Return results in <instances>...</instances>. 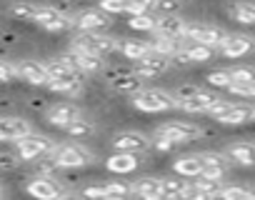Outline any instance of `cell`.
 <instances>
[{
    "instance_id": "6da1fadb",
    "label": "cell",
    "mask_w": 255,
    "mask_h": 200,
    "mask_svg": "<svg viewBox=\"0 0 255 200\" xmlns=\"http://www.w3.org/2000/svg\"><path fill=\"white\" fill-rule=\"evenodd\" d=\"M133 105L143 113H163V110H175L178 98L175 93L160 90V88H145L133 93Z\"/></svg>"
},
{
    "instance_id": "7a4b0ae2",
    "label": "cell",
    "mask_w": 255,
    "mask_h": 200,
    "mask_svg": "<svg viewBox=\"0 0 255 200\" xmlns=\"http://www.w3.org/2000/svg\"><path fill=\"white\" fill-rule=\"evenodd\" d=\"M208 115H213L218 123L225 125H245L248 120L255 118V105L250 103H228V100H218V103L208 110Z\"/></svg>"
},
{
    "instance_id": "3957f363",
    "label": "cell",
    "mask_w": 255,
    "mask_h": 200,
    "mask_svg": "<svg viewBox=\"0 0 255 200\" xmlns=\"http://www.w3.org/2000/svg\"><path fill=\"white\" fill-rule=\"evenodd\" d=\"M53 160L58 163V168H85L93 163V153L85 150L83 145L78 143H63V145H55V150L50 153Z\"/></svg>"
},
{
    "instance_id": "277c9868",
    "label": "cell",
    "mask_w": 255,
    "mask_h": 200,
    "mask_svg": "<svg viewBox=\"0 0 255 200\" xmlns=\"http://www.w3.org/2000/svg\"><path fill=\"white\" fill-rule=\"evenodd\" d=\"M73 45H80V48H85L90 53H98L103 58L120 50L118 38H110V35H103V33H88V30H78L75 38H73Z\"/></svg>"
},
{
    "instance_id": "5b68a950",
    "label": "cell",
    "mask_w": 255,
    "mask_h": 200,
    "mask_svg": "<svg viewBox=\"0 0 255 200\" xmlns=\"http://www.w3.org/2000/svg\"><path fill=\"white\" fill-rule=\"evenodd\" d=\"M15 148H18V155L20 160H35V158H43L48 153L55 150V143L45 135H35V133H28L23 135L20 140H15Z\"/></svg>"
},
{
    "instance_id": "8992f818",
    "label": "cell",
    "mask_w": 255,
    "mask_h": 200,
    "mask_svg": "<svg viewBox=\"0 0 255 200\" xmlns=\"http://www.w3.org/2000/svg\"><path fill=\"white\" fill-rule=\"evenodd\" d=\"M225 38H228L225 30H220V28H215V25H203V23H198V25H190V23H188V30H185V40L203 43V45H210V48H215V50L223 45Z\"/></svg>"
},
{
    "instance_id": "52a82bcc",
    "label": "cell",
    "mask_w": 255,
    "mask_h": 200,
    "mask_svg": "<svg viewBox=\"0 0 255 200\" xmlns=\"http://www.w3.org/2000/svg\"><path fill=\"white\" fill-rule=\"evenodd\" d=\"M218 93H213V90H198L195 95H190V98H185V100H178V110H183V113H190V115H195V113H208L215 103H218Z\"/></svg>"
},
{
    "instance_id": "ba28073f",
    "label": "cell",
    "mask_w": 255,
    "mask_h": 200,
    "mask_svg": "<svg viewBox=\"0 0 255 200\" xmlns=\"http://www.w3.org/2000/svg\"><path fill=\"white\" fill-rule=\"evenodd\" d=\"M25 190H28L33 198H40V200H53V198L65 195V188H63L58 180H53L50 175H40V178L30 180V183L25 185Z\"/></svg>"
},
{
    "instance_id": "9c48e42d",
    "label": "cell",
    "mask_w": 255,
    "mask_h": 200,
    "mask_svg": "<svg viewBox=\"0 0 255 200\" xmlns=\"http://www.w3.org/2000/svg\"><path fill=\"white\" fill-rule=\"evenodd\" d=\"M33 23H38L40 28H45L50 33H60V30L73 28V20L68 15L58 13L55 8H40V5H38V13H35V20Z\"/></svg>"
},
{
    "instance_id": "30bf717a",
    "label": "cell",
    "mask_w": 255,
    "mask_h": 200,
    "mask_svg": "<svg viewBox=\"0 0 255 200\" xmlns=\"http://www.w3.org/2000/svg\"><path fill=\"white\" fill-rule=\"evenodd\" d=\"M65 58L73 60L80 73H98V70H103V55L90 53V50H85L80 45H70V53Z\"/></svg>"
},
{
    "instance_id": "8fae6325",
    "label": "cell",
    "mask_w": 255,
    "mask_h": 200,
    "mask_svg": "<svg viewBox=\"0 0 255 200\" xmlns=\"http://www.w3.org/2000/svg\"><path fill=\"white\" fill-rule=\"evenodd\" d=\"M158 133H163V135L173 138L178 145H183V143H190V140H195V138L200 135V128H198L195 123L173 120V123H165V125H160V128H158Z\"/></svg>"
},
{
    "instance_id": "7c38bea8",
    "label": "cell",
    "mask_w": 255,
    "mask_h": 200,
    "mask_svg": "<svg viewBox=\"0 0 255 200\" xmlns=\"http://www.w3.org/2000/svg\"><path fill=\"white\" fill-rule=\"evenodd\" d=\"M218 50L225 58H243V55H248V53L255 50V38L243 35V33H235V35H228Z\"/></svg>"
},
{
    "instance_id": "4fadbf2b",
    "label": "cell",
    "mask_w": 255,
    "mask_h": 200,
    "mask_svg": "<svg viewBox=\"0 0 255 200\" xmlns=\"http://www.w3.org/2000/svg\"><path fill=\"white\" fill-rule=\"evenodd\" d=\"M108 25H110V13L105 10H85L73 20V28L88 30V33H103Z\"/></svg>"
},
{
    "instance_id": "5bb4252c",
    "label": "cell",
    "mask_w": 255,
    "mask_h": 200,
    "mask_svg": "<svg viewBox=\"0 0 255 200\" xmlns=\"http://www.w3.org/2000/svg\"><path fill=\"white\" fill-rule=\"evenodd\" d=\"M170 58L168 55H160V53H150L148 58H143V60H138L135 63V73L140 75V78H155V75H163V73H168L170 70Z\"/></svg>"
},
{
    "instance_id": "9a60e30c",
    "label": "cell",
    "mask_w": 255,
    "mask_h": 200,
    "mask_svg": "<svg viewBox=\"0 0 255 200\" xmlns=\"http://www.w3.org/2000/svg\"><path fill=\"white\" fill-rule=\"evenodd\" d=\"M18 78L30 83V85H48L50 83V73L48 65L38 63V60H23L18 63Z\"/></svg>"
},
{
    "instance_id": "2e32d148",
    "label": "cell",
    "mask_w": 255,
    "mask_h": 200,
    "mask_svg": "<svg viewBox=\"0 0 255 200\" xmlns=\"http://www.w3.org/2000/svg\"><path fill=\"white\" fill-rule=\"evenodd\" d=\"M113 148L115 150H128V153H145L150 148V140L143 135V133H135V130H125V133H118L113 138Z\"/></svg>"
},
{
    "instance_id": "e0dca14e",
    "label": "cell",
    "mask_w": 255,
    "mask_h": 200,
    "mask_svg": "<svg viewBox=\"0 0 255 200\" xmlns=\"http://www.w3.org/2000/svg\"><path fill=\"white\" fill-rule=\"evenodd\" d=\"M138 153H128V150H115V155H110L105 160V168L110 173H118V175H128L138 168Z\"/></svg>"
},
{
    "instance_id": "ac0fdd59",
    "label": "cell",
    "mask_w": 255,
    "mask_h": 200,
    "mask_svg": "<svg viewBox=\"0 0 255 200\" xmlns=\"http://www.w3.org/2000/svg\"><path fill=\"white\" fill-rule=\"evenodd\" d=\"M75 118H80V110H78L75 103H58V105H53V108L48 110V123L55 125V128H63V130H65Z\"/></svg>"
},
{
    "instance_id": "d6986e66",
    "label": "cell",
    "mask_w": 255,
    "mask_h": 200,
    "mask_svg": "<svg viewBox=\"0 0 255 200\" xmlns=\"http://www.w3.org/2000/svg\"><path fill=\"white\" fill-rule=\"evenodd\" d=\"M108 80H110V88L120 90V93H138V90H143V78L135 70L133 73H125V70L110 73Z\"/></svg>"
},
{
    "instance_id": "ffe728a7",
    "label": "cell",
    "mask_w": 255,
    "mask_h": 200,
    "mask_svg": "<svg viewBox=\"0 0 255 200\" xmlns=\"http://www.w3.org/2000/svg\"><path fill=\"white\" fill-rule=\"evenodd\" d=\"M33 133L30 123L23 118H0V140H20L23 135Z\"/></svg>"
},
{
    "instance_id": "44dd1931",
    "label": "cell",
    "mask_w": 255,
    "mask_h": 200,
    "mask_svg": "<svg viewBox=\"0 0 255 200\" xmlns=\"http://www.w3.org/2000/svg\"><path fill=\"white\" fill-rule=\"evenodd\" d=\"M225 155L230 158V163H238L243 168H253L255 165V143H248V140L233 143Z\"/></svg>"
},
{
    "instance_id": "7402d4cb",
    "label": "cell",
    "mask_w": 255,
    "mask_h": 200,
    "mask_svg": "<svg viewBox=\"0 0 255 200\" xmlns=\"http://www.w3.org/2000/svg\"><path fill=\"white\" fill-rule=\"evenodd\" d=\"M185 30H188V23L173 13H165L158 18V25H155V33L160 35H170V38H185Z\"/></svg>"
},
{
    "instance_id": "603a6c76",
    "label": "cell",
    "mask_w": 255,
    "mask_h": 200,
    "mask_svg": "<svg viewBox=\"0 0 255 200\" xmlns=\"http://www.w3.org/2000/svg\"><path fill=\"white\" fill-rule=\"evenodd\" d=\"M48 73H50V78H55V80H80V70H78L75 63L68 60L65 55L58 58V60H50V63H48Z\"/></svg>"
},
{
    "instance_id": "cb8c5ba5",
    "label": "cell",
    "mask_w": 255,
    "mask_h": 200,
    "mask_svg": "<svg viewBox=\"0 0 255 200\" xmlns=\"http://www.w3.org/2000/svg\"><path fill=\"white\" fill-rule=\"evenodd\" d=\"M205 163H203V155H185V158H178L173 163V170L183 178H198L203 173Z\"/></svg>"
},
{
    "instance_id": "d4e9b609",
    "label": "cell",
    "mask_w": 255,
    "mask_h": 200,
    "mask_svg": "<svg viewBox=\"0 0 255 200\" xmlns=\"http://www.w3.org/2000/svg\"><path fill=\"white\" fill-rule=\"evenodd\" d=\"M120 53L128 58V60H143V58H148L150 53H155L153 50V43H148V40H123L120 43Z\"/></svg>"
},
{
    "instance_id": "484cf974",
    "label": "cell",
    "mask_w": 255,
    "mask_h": 200,
    "mask_svg": "<svg viewBox=\"0 0 255 200\" xmlns=\"http://www.w3.org/2000/svg\"><path fill=\"white\" fill-rule=\"evenodd\" d=\"M133 193L148 200H158L163 198V180L160 178H143L138 183H133Z\"/></svg>"
},
{
    "instance_id": "4316f807",
    "label": "cell",
    "mask_w": 255,
    "mask_h": 200,
    "mask_svg": "<svg viewBox=\"0 0 255 200\" xmlns=\"http://www.w3.org/2000/svg\"><path fill=\"white\" fill-rule=\"evenodd\" d=\"M180 40H185V38H170V35H160V33H158V35L153 38V50L160 53V55H168V58H170L175 50L183 48Z\"/></svg>"
},
{
    "instance_id": "83f0119b",
    "label": "cell",
    "mask_w": 255,
    "mask_h": 200,
    "mask_svg": "<svg viewBox=\"0 0 255 200\" xmlns=\"http://www.w3.org/2000/svg\"><path fill=\"white\" fill-rule=\"evenodd\" d=\"M163 180V198H183L188 193V180H183V175L178 178H160Z\"/></svg>"
},
{
    "instance_id": "f1b7e54d",
    "label": "cell",
    "mask_w": 255,
    "mask_h": 200,
    "mask_svg": "<svg viewBox=\"0 0 255 200\" xmlns=\"http://www.w3.org/2000/svg\"><path fill=\"white\" fill-rule=\"evenodd\" d=\"M230 15H233L238 23L255 25V3H248V0H243V3H235V5L230 8Z\"/></svg>"
},
{
    "instance_id": "f546056e",
    "label": "cell",
    "mask_w": 255,
    "mask_h": 200,
    "mask_svg": "<svg viewBox=\"0 0 255 200\" xmlns=\"http://www.w3.org/2000/svg\"><path fill=\"white\" fill-rule=\"evenodd\" d=\"M183 48L188 50V55L193 58V63H208V60H213V55H215V48L203 45V43H193V40H188Z\"/></svg>"
},
{
    "instance_id": "4dcf8cb0",
    "label": "cell",
    "mask_w": 255,
    "mask_h": 200,
    "mask_svg": "<svg viewBox=\"0 0 255 200\" xmlns=\"http://www.w3.org/2000/svg\"><path fill=\"white\" fill-rule=\"evenodd\" d=\"M65 133L70 135V138H88V135H93L95 133V125L90 123V120H85V118H75L68 128H65Z\"/></svg>"
},
{
    "instance_id": "1f68e13d",
    "label": "cell",
    "mask_w": 255,
    "mask_h": 200,
    "mask_svg": "<svg viewBox=\"0 0 255 200\" xmlns=\"http://www.w3.org/2000/svg\"><path fill=\"white\" fill-rule=\"evenodd\" d=\"M158 18L153 13H140V15H130V28L133 30H143V33H155Z\"/></svg>"
},
{
    "instance_id": "d6a6232c",
    "label": "cell",
    "mask_w": 255,
    "mask_h": 200,
    "mask_svg": "<svg viewBox=\"0 0 255 200\" xmlns=\"http://www.w3.org/2000/svg\"><path fill=\"white\" fill-rule=\"evenodd\" d=\"M218 198H225V200H253L255 198V190L250 188H240V185H228L218 193Z\"/></svg>"
},
{
    "instance_id": "836d02e7",
    "label": "cell",
    "mask_w": 255,
    "mask_h": 200,
    "mask_svg": "<svg viewBox=\"0 0 255 200\" xmlns=\"http://www.w3.org/2000/svg\"><path fill=\"white\" fill-rule=\"evenodd\" d=\"M48 88L53 93H63V95H70L73 98V95L80 93V80H55V78H50Z\"/></svg>"
},
{
    "instance_id": "e575fe53",
    "label": "cell",
    "mask_w": 255,
    "mask_h": 200,
    "mask_svg": "<svg viewBox=\"0 0 255 200\" xmlns=\"http://www.w3.org/2000/svg\"><path fill=\"white\" fill-rule=\"evenodd\" d=\"M133 193V185L128 183H120V180H113V183H105L103 185V195L105 198H125Z\"/></svg>"
},
{
    "instance_id": "d590c367",
    "label": "cell",
    "mask_w": 255,
    "mask_h": 200,
    "mask_svg": "<svg viewBox=\"0 0 255 200\" xmlns=\"http://www.w3.org/2000/svg\"><path fill=\"white\" fill-rule=\"evenodd\" d=\"M228 93H230V95H235V98H248V100H253V98H255V83L233 80V83H230V88H228Z\"/></svg>"
},
{
    "instance_id": "8d00e7d4",
    "label": "cell",
    "mask_w": 255,
    "mask_h": 200,
    "mask_svg": "<svg viewBox=\"0 0 255 200\" xmlns=\"http://www.w3.org/2000/svg\"><path fill=\"white\" fill-rule=\"evenodd\" d=\"M230 83H233V73L230 70H213V73H208V85L210 88H230Z\"/></svg>"
},
{
    "instance_id": "74e56055",
    "label": "cell",
    "mask_w": 255,
    "mask_h": 200,
    "mask_svg": "<svg viewBox=\"0 0 255 200\" xmlns=\"http://www.w3.org/2000/svg\"><path fill=\"white\" fill-rule=\"evenodd\" d=\"M158 0H128V15H140V13H153Z\"/></svg>"
},
{
    "instance_id": "f35d334b",
    "label": "cell",
    "mask_w": 255,
    "mask_h": 200,
    "mask_svg": "<svg viewBox=\"0 0 255 200\" xmlns=\"http://www.w3.org/2000/svg\"><path fill=\"white\" fill-rule=\"evenodd\" d=\"M10 13L18 15V18H23V20H35L38 5H33V3H15V5L10 8Z\"/></svg>"
},
{
    "instance_id": "ab89813d",
    "label": "cell",
    "mask_w": 255,
    "mask_h": 200,
    "mask_svg": "<svg viewBox=\"0 0 255 200\" xmlns=\"http://www.w3.org/2000/svg\"><path fill=\"white\" fill-rule=\"evenodd\" d=\"M225 173H228V165H223V163H205V168H203L200 175H205V178H215V180H223Z\"/></svg>"
},
{
    "instance_id": "60d3db41",
    "label": "cell",
    "mask_w": 255,
    "mask_h": 200,
    "mask_svg": "<svg viewBox=\"0 0 255 200\" xmlns=\"http://www.w3.org/2000/svg\"><path fill=\"white\" fill-rule=\"evenodd\" d=\"M230 73H233V80L255 83V68H250V65H238V68H233Z\"/></svg>"
},
{
    "instance_id": "b9f144b4",
    "label": "cell",
    "mask_w": 255,
    "mask_h": 200,
    "mask_svg": "<svg viewBox=\"0 0 255 200\" xmlns=\"http://www.w3.org/2000/svg\"><path fill=\"white\" fill-rule=\"evenodd\" d=\"M100 10H105V13H128V0H100Z\"/></svg>"
},
{
    "instance_id": "7bdbcfd3",
    "label": "cell",
    "mask_w": 255,
    "mask_h": 200,
    "mask_svg": "<svg viewBox=\"0 0 255 200\" xmlns=\"http://www.w3.org/2000/svg\"><path fill=\"white\" fill-rule=\"evenodd\" d=\"M153 145H155L160 153H170V150L178 148V143H175L173 138H168V135H163V133H158V130H155V140H153Z\"/></svg>"
},
{
    "instance_id": "ee69618b",
    "label": "cell",
    "mask_w": 255,
    "mask_h": 200,
    "mask_svg": "<svg viewBox=\"0 0 255 200\" xmlns=\"http://www.w3.org/2000/svg\"><path fill=\"white\" fill-rule=\"evenodd\" d=\"M20 165V155L13 153H0V170H15Z\"/></svg>"
},
{
    "instance_id": "f6af8a7d",
    "label": "cell",
    "mask_w": 255,
    "mask_h": 200,
    "mask_svg": "<svg viewBox=\"0 0 255 200\" xmlns=\"http://www.w3.org/2000/svg\"><path fill=\"white\" fill-rule=\"evenodd\" d=\"M18 78V65H10V63H0V83H8Z\"/></svg>"
},
{
    "instance_id": "bcb514c9",
    "label": "cell",
    "mask_w": 255,
    "mask_h": 200,
    "mask_svg": "<svg viewBox=\"0 0 255 200\" xmlns=\"http://www.w3.org/2000/svg\"><path fill=\"white\" fill-rule=\"evenodd\" d=\"M180 8V0H158L155 3V10L160 13H175Z\"/></svg>"
},
{
    "instance_id": "7dc6e473",
    "label": "cell",
    "mask_w": 255,
    "mask_h": 200,
    "mask_svg": "<svg viewBox=\"0 0 255 200\" xmlns=\"http://www.w3.org/2000/svg\"><path fill=\"white\" fill-rule=\"evenodd\" d=\"M198 90H200L198 85H183V88H180V90L175 93V98H178V100H185V98H190V95H195Z\"/></svg>"
},
{
    "instance_id": "c3c4849f",
    "label": "cell",
    "mask_w": 255,
    "mask_h": 200,
    "mask_svg": "<svg viewBox=\"0 0 255 200\" xmlns=\"http://www.w3.org/2000/svg\"><path fill=\"white\" fill-rule=\"evenodd\" d=\"M0 198H3V188H0Z\"/></svg>"
}]
</instances>
